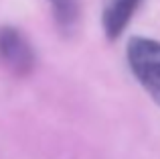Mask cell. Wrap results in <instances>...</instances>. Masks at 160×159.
Wrapping results in <instances>:
<instances>
[{
  "label": "cell",
  "mask_w": 160,
  "mask_h": 159,
  "mask_svg": "<svg viewBox=\"0 0 160 159\" xmlns=\"http://www.w3.org/2000/svg\"><path fill=\"white\" fill-rule=\"evenodd\" d=\"M126 53L132 74L160 106V43L146 37H134Z\"/></svg>",
  "instance_id": "1"
},
{
  "label": "cell",
  "mask_w": 160,
  "mask_h": 159,
  "mask_svg": "<svg viewBox=\"0 0 160 159\" xmlns=\"http://www.w3.org/2000/svg\"><path fill=\"white\" fill-rule=\"evenodd\" d=\"M0 61L16 76H27L35 68V51L20 31L12 27L0 29Z\"/></svg>",
  "instance_id": "2"
},
{
  "label": "cell",
  "mask_w": 160,
  "mask_h": 159,
  "mask_svg": "<svg viewBox=\"0 0 160 159\" xmlns=\"http://www.w3.org/2000/svg\"><path fill=\"white\" fill-rule=\"evenodd\" d=\"M140 2L142 0H108L103 8V31L108 39H118L124 33Z\"/></svg>",
  "instance_id": "3"
},
{
  "label": "cell",
  "mask_w": 160,
  "mask_h": 159,
  "mask_svg": "<svg viewBox=\"0 0 160 159\" xmlns=\"http://www.w3.org/2000/svg\"><path fill=\"white\" fill-rule=\"evenodd\" d=\"M57 25L69 33L79 19V0H49Z\"/></svg>",
  "instance_id": "4"
}]
</instances>
